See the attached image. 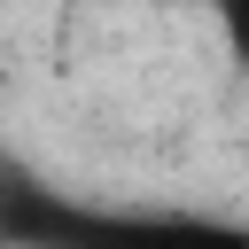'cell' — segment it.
I'll list each match as a JSON object with an SVG mask.
<instances>
[{
    "mask_svg": "<svg viewBox=\"0 0 249 249\" xmlns=\"http://www.w3.org/2000/svg\"><path fill=\"white\" fill-rule=\"evenodd\" d=\"M210 16H218V31H226V54L249 70V0H210Z\"/></svg>",
    "mask_w": 249,
    "mask_h": 249,
    "instance_id": "2",
    "label": "cell"
},
{
    "mask_svg": "<svg viewBox=\"0 0 249 249\" xmlns=\"http://www.w3.org/2000/svg\"><path fill=\"white\" fill-rule=\"evenodd\" d=\"M0 249H249V218L210 210H101L47 179L0 171Z\"/></svg>",
    "mask_w": 249,
    "mask_h": 249,
    "instance_id": "1",
    "label": "cell"
}]
</instances>
